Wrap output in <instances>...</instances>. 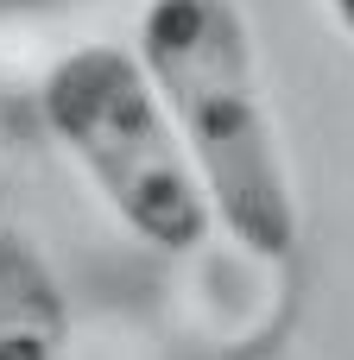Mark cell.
Instances as JSON below:
<instances>
[{
  "label": "cell",
  "mask_w": 354,
  "mask_h": 360,
  "mask_svg": "<svg viewBox=\"0 0 354 360\" xmlns=\"http://www.w3.org/2000/svg\"><path fill=\"white\" fill-rule=\"evenodd\" d=\"M139 70L203 184L209 221H222L253 259H291L298 196L247 13L234 0H146Z\"/></svg>",
  "instance_id": "cell-1"
},
{
  "label": "cell",
  "mask_w": 354,
  "mask_h": 360,
  "mask_svg": "<svg viewBox=\"0 0 354 360\" xmlns=\"http://www.w3.org/2000/svg\"><path fill=\"white\" fill-rule=\"evenodd\" d=\"M51 139L101 190V202L158 253H196L209 240L203 184L139 70L120 44H76L44 70L38 89Z\"/></svg>",
  "instance_id": "cell-2"
},
{
  "label": "cell",
  "mask_w": 354,
  "mask_h": 360,
  "mask_svg": "<svg viewBox=\"0 0 354 360\" xmlns=\"http://www.w3.org/2000/svg\"><path fill=\"white\" fill-rule=\"evenodd\" d=\"M0 360H70V304L25 234H0Z\"/></svg>",
  "instance_id": "cell-3"
},
{
  "label": "cell",
  "mask_w": 354,
  "mask_h": 360,
  "mask_svg": "<svg viewBox=\"0 0 354 360\" xmlns=\"http://www.w3.org/2000/svg\"><path fill=\"white\" fill-rule=\"evenodd\" d=\"M323 6H329V19H336V25L354 38V0H323Z\"/></svg>",
  "instance_id": "cell-4"
}]
</instances>
